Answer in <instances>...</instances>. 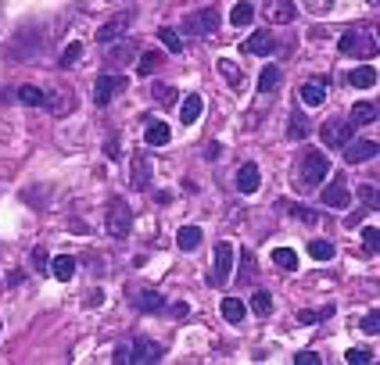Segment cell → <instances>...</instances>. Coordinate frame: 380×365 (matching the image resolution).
<instances>
[{"label": "cell", "instance_id": "obj_26", "mask_svg": "<svg viewBox=\"0 0 380 365\" xmlns=\"http://www.w3.org/2000/svg\"><path fill=\"white\" fill-rule=\"evenodd\" d=\"M158 39H162V47L169 54H183V36L176 29H158Z\"/></svg>", "mask_w": 380, "mask_h": 365}, {"label": "cell", "instance_id": "obj_32", "mask_svg": "<svg viewBox=\"0 0 380 365\" xmlns=\"http://www.w3.org/2000/svg\"><path fill=\"white\" fill-rule=\"evenodd\" d=\"M363 254H380V229H373V226H366L363 229Z\"/></svg>", "mask_w": 380, "mask_h": 365}, {"label": "cell", "instance_id": "obj_27", "mask_svg": "<svg viewBox=\"0 0 380 365\" xmlns=\"http://www.w3.org/2000/svg\"><path fill=\"white\" fill-rule=\"evenodd\" d=\"M277 86H280V69H277V64H269V69H262V75H259V90L273 94Z\"/></svg>", "mask_w": 380, "mask_h": 365}, {"label": "cell", "instance_id": "obj_44", "mask_svg": "<svg viewBox=\"0 0 380 365\" xmlns=\"http://www.w3.org/2000/svg\"><path fill=\"white\" fill-rule=\"evenodd\" d=\"M323 358L320 355H316V351H298V355H294V365H320Z\"/></svg>", "mask_w": 380, "mask_h": 365}, {"label": "cell", "instance_id": "obj_19", "mask_svg": "<svg viewBox=\"0 0 380 365\" xmlns=\"http://www.w3.org/2000/svg\"><path fill=\"white\" fill-rule=\"evenodd\" d=\"M15 97L22 100V104H29V107H47V94L40 90V86H29V82H26V86H18Z\"/></svg>", "mask_w": 380, "mask_h": 365}, {"label": "cell", "instance_id": "obj_5", "mask_svg": "<svg viewBox=\"0 0 380 365\" xmlns=\"http://www.w3.org/2000/svg\"><path fill=\"white\" fill-rule=\"evenodd\" d=\"M230 269H234V244L219 240V244H216L212 272H208V287H226V283H230Z\"/></svg>", "mask_w": 380, "mask_h": 365}, {"label": "cell", "instance_id": "obj_33", "mask_svg": "<svg viewBox=\"0 0 380 365\" xmlns=\"http://www.w3.org/2000/svg\"><path fill=\"white\" fill-rule=\"evenodd\" d=\"M373 118H377V107H373V104L359 100V104L352 107V122H355V125H366V122H373Z\"/></svg>", "mask_w": 380, "mask_h": 365}, {"label": "cell", "instance_id": "obj_43", "mask_svg": "<svg viewBox=\"0 0 380 365\" xmlns=\"http://www.w3.org/2000/svg\"><path fill=\"white\" fill-rule=\"evenodd\" d=\"M47 104H51V112H54V115H65V112H69V107H72V100H69V94H58V100H51V97H47Z\"/></svg>", "mask_w": 380, "mask_h": 365}, {"label": "cell", "instance_id": "obj_7", "mask_svg": "<svg viewBox=\"0 0 380 365\" xmlns=\"http://www.w3.org/2000/svg\"><path fill=\"white\" fill-rule=\"evenodd\" d=\"M352 133H355V122H341V118H327L320 125V136L327 147H345L352 140Z\"/></svg>", "mask_w": 380, "mask_h": 365}, {"label": "cell", "instance_id": "obj_9", "mask_svg": "<svg viewBox=\"0 0 380 365\" xmlns=\"http://www.w3.org/2000/svg\"><path fill=\"white\" fill-rule=\"evenodd\" d=\"M377 154H380V143L377 140H348L345 143V161L348 165H363V161H370Z\"/></svg>", "mask_w": 380, "mask_h": 365}, {"label": "cell", "instance_id": "obj_23", "mask_svg": "<svg viewBox=\"0 0 380 365\" xmlns=\"http://www.w3.org/2000/svg\"><path fill=\"white\" fill-rule=\"evenodd\" d=\"M158 69H162V51H144L137 72H140V75H155Z\"/></svg>", "mask_w": 380, "mask_h": 365}, {"label": "cell", "instance_id": "obj_21", "mask_svg": "<svg viewBox=\"0 0 380 365\" xmlns=\"http://www.w3.org/2000/svg\"><path fill=\"white\" fill-rule=\"evenodd\" d=\"M51 272H54V279H61V283H69V279L76 276V258H72V254H61V258H54V262H51Z\"/></svg>", "mask_w": 380, "mask_h": 365}, {"label": "cell", "instance_id": "obj_24", "mask_svg": "<svg viewBox=\"0 0 380 365\" xmlns=\"http://www.w3.org/2000/svg\"><path fill=\"white\" fill-rule=\"evenodd\" d=\"M309 129H312V122H309L302 112H294V115H291V125H287V136H291V140H305Z\"/></svg>", "mask_w": 380, "mask_h": 365}, {"label": "cell", "instance_id": "obj_45", "mask_svg": "<svg viewBox=\"0 0 380 365\" xmlns=\"http://www.w3.org/2000/svg\"><path fill=\"white\" fill-rule=\"evenodd\" d=\"M104 154H108L112 161H119L122 154H119V136H108V143H104Z\"/></svg>", "mask_w": 380, "mask_h": 365}, {"label": "cell", "instance_id": "obj_4", "mask_svg": "<svg viewBox=\"0 0 380 365\" xmlns=\"http://www.w3.org/2000/svg\"><path fill=\"white\" fill-rule=\"evenodd\" d=\"M133 18H137V11L130 8V11H119V15H112L104 26L97 29V43L101 47H108V43H119V39H126V33H130V26H133Z\"/></svg>", "mask_w": 380, "mask_h": 365}, {"label": "cell", "instance_id": "obj_29", "mask_svg": "<svg viewBox=\"0 0 380 365\" xmlns=\"http://www.w3.org/2000/svg\"><path fill=\"white\" fill-rule=\"evenodd\" d=\"M151 97L162 104V107H173L176 100H180V94L173 90V86H165V82H155V90H151Z\"/></svg>", "mask_w": 380, "mask_h": 365}, {"label": "cell", "instance_id": "obj_14", "mask_svg": "<svg viewBox=\"0 0 380 365\" xmlns=\"http://www.w3.org/2000/svg\"><path fill=\"white\" fill-rule=\"evenodd\" d=\"M298 100L305 107H320L327 100V90H323V79H316V82H302L298 86Z\"/></svg>", "mask_w": 380, "mask_h": 365}, {"label": "cell", "instance_id": "obj_30", "mask_svg": "<svg viewBox=\"0 0 380 365\" xmlns=\"http://www.w3.org/2000/svg\"><path fill=\"white\" fill-rule=\"evenodd\" d=\"M273 265H280V269H298V254H294L291 247H277V251H273Z\"/></svg>", "mask_w": 380, "mask_h": 365}, {"label": "cell", "instance_id": "obj_17", "mask_svg": "<svg viewBox=\"0 0 380 365\" xmlns=\"http://www.w3.org/2000/svg\"><path fill=\"white\" fill-rule=\"evenodd\" d=\"M273 47H277V39H273L266 29H259V33H251L248 39H244V51L248 54H269Z\"/></svg>", "mask_w": 380, "mask_h": 365}, {"label": "cell", "instance_id": "obj_47", "mask_svg": "<svg viewBox=\"0 0 380 365\" xmlns=\"http://www.w3.org/2000/svg\"><path fill=\"white\" fill-rule=\"evenodd\" d=\"M112 362H115V365H130V348H115Z\"/></svg>", "mask_w": 380, "mask_h": 365}, {"label": "cell", "instance_id": "obj_18", "mask_svg": "<svg viewBox=\"0 0 380 365\" xmlns=\"http://www.w3.org/2000/svg\"><path fill=\"white\" fill-rule=\"evenodd\" d=\"M144 140L151 143V147H165L169 140H173V129H169L165 122H147V133H144Z\"/></svg>", "mask_w": 380, "mask_h": 365}, {"label": "cell", "instance_id": "obj_40", "mask_svg": "<svg viewBox=\"0 0 380 365\" xmlns=\"http://www.w3.org/2000/svg\"><path fill=\"white\" fill-rule=\"evenodd\" d=\"M359 330L363 333H380V308H373V312H366L363 319H359Z\"/></svg>", "mask_w": 380, "mask_h": 365}, {"label": "cell", "instance_id": "obj_12", "mask_svg": "<svg viewBox=\"0 0 380 365\" xmlns=\"http://www.w3.org/2000/svg\"><path fill=\"white\" fill-rule=\"evenodd\" d=\"M151 172H155L151 158H147V154H133V165H130V183H133V190H147V186H151Z\"/></svg>", "mask_w": 380, "mask_h": 365}, {"label": "cell", "instance_id": "obj_37", "mask_svg": "<svg viewBox=\"0 0 380 365\" xmlns=\"http://www.w3.org/2000/svg\"><path fill=\"white\" fill-rule=\"evenodd\" d=\"M359 201H363V208H373V211H377V208H380V190L363 183V186H359Z\"/></svg>", "mask_w": 380, "mask_h": 365}, {"label": "cell", "instance_id": "obj_28", "mask_svg": "<svg viewBox=\"0 0 380 365\" xmlns=\"http://www.w3.org/2000/svg\"><path fill=\"white\" fill-rule=\"evenodd\" d=\"M330 315H334V305H327V308H305V312H298V322H302V326H312V322H323Z\"/></svg>", "mask_w": 380, "mask_h": 365}, {"label": "cell", "instance_id": "obj_46", "mask_svg": "<svg viewBox=\"0 0 380 365\" xmlns=\"http://www.w3.org/2000/svg\"><path fill=\"white\" fill-rule=\"evenodd\" d=\"M33 262L40 265V272H47V251H44V247H36V251H33Z\"/></svg>", "mask_w": 380, "mask_h": 365}, {"label": "cell", "instance_id": "obj_16", "mask_svg": "<svg viewBox=\"0 0 380 365\" xmlns=\"http://www.w3.org/2000/svg\"><path fill=\"white\" fill-rule=\"evenodd\" d=\"M259 179H262V172H259V165H241V172H237V190L241 193H255L259 190Z\"/></svg>", "mask_w": 380, "mask_h": 365}, {"label": "cell", "instance_id": "obj_22", "mask_svg": "<svg viewBox=\"0 0 380 365\" xmlns=\"http://www.w3.org/2000/svg\"><path fill=\"white\" fill-rule=\"evenodd\" d=\"M201 112H205V100H201L198 94H190V97L183 100V107H180V118H183L187 125H194V122L201 118Z\"/></svg>", "mask_w": 380, "mask_h": 365}, {"label": "cell", "instance_id": "obj_20", "mask_svg": "<svg viewBox=\"0 0 380 365\" xmlns=\"http://www.w3.org/2000/svg\"><path fill=\"white\" fill-rule=\"evenodd\" d=\"M201 240H205V233H201L198 226H183V229L176 233L180 251H198V247H201Z\"/></svg>", "mask_w": 380, "mask_h": 365}, {"label": "cell", "instance_id": "obj_38", "mask_svg": "<svg viewBox=\"0 0 380 365\" xmlns=\"http://www.w3.org/2000/svg\"><path fill=\"white\" fill-rule=\"evenodd\" d=\"M216 69L223 72V79H226L230 86H241V69H237V64H234V61H226V57H223V61L216 64Z\"/></svg>", "mask_w": 380, "mask_h": 365}, {"label": "cell", "instance_id": "obj_6", "mask_svg": "<svg viewBox=\"0 0 380 365\" xmlns=\"http://www.w3.org/2000/svg\"><path fill=\"white\" fill-rule=\"evenodd\" d=\"M219 29V11L216 8H201V11H190L183 18V33L187 36H208Z\"/></svg>", "mask_w": 380, "mask_h": 365}, {"label": "cell", "instance_id": "obj_11", "mask_svg": "<svg viewBox=\"0 0 380 365\" xmlns=\"http://www.w3.org/2000/svg\"><path fill=\"white\" fill-rule=\"evenodd\" d=\"M162 344L158 340H133V348H130V362L137 365H151V362H162Z\"/></svg>", "mask_w": 380, "mask_h": 365}, {"label": "cell", "instance_id": "obj_1", "mask_svg": "<svg viewBox=\"0 0 380 365\" xmlns=\"http://www.w3.org/2000/svg\"><path fill=\"white\" fill-rule=\"evenodd\" d=\"M337 51L345 57H355V61H370L380 54V39L373 29H348L341 39H337Z\"/></svg>", "mask_w": 380, "mask_h": 365}, {"label": "cell", "instance_id": "obj_2", "mask_svg": "<svg viewBox=\"0 0 380 365\" xmlns=\"http://www.w3.org/2000/svg\"><path fill=\"white\" fill-rule=\"evenodd\" d=\"M330 172V161L327 154H320L316 147H305V158H302V168H298V186L302 190H316Z\"/></svg>", "mask_w": 380, "mask_h": 365}, {"label": "cell", "instance_id": "obj_41", "mask_svg": "<svg viewBox=\"0 0 380 365\" xmlns=\"http://www.w3.org/2000/svg\"><path fill=\"white\" fill-rule=\"evenodd\" d=\"M83 57V43H69L65 54H61V69H69V64H76Z\"/></svg>", "mask_w": 380, "mask_h": 365}, {"label": "cell", "instance_id": "obj_15", "mask_svg": "<svg viewBox=\"0 0 380 365\" xmlns=\"http://www.w3.org/2000/svg\"><path fill=\"white\" fill-rule=\"evenodd\" d=\"M269 18L277 26H291L298 18V8H294V0H269Z\"/></svg>", "mask_w": 380, "mask_h": 365}, {"label": "cell", "instance_id": "obj_25", "mask_svg": "<svg viewBox=\"0 0 380 365\" xmlns=\"http://www.w3.org/2000/svg\"><path fill=\"white\" fill-rule=\"evenodd\" d=\"M244 315H248V308H244L241 297H226V301H223V319H226V322H241Z\"/></svg>", "mask_w": 380, "mask_h": 365}, {"label": "cell", "instance_id": "obj_36", "mask_svg": "<svg viewBox=\"0 0 380 365\" xmlns=\"http://www.w3.org/2000/svg\"><path fill=\"white\" fill-rule=\"evenodd\" d=\"M373 82H377V72H373V69H366V64L352 72V86H359V90H370Z\"/></svg>", "mask_w": 380, "mask_h": 365}, {"label": "cell", "instance_id": "obj_42", "mask_svg": "<svg viewBox=\"0 0 380 365\" xmlns=\"http://www.w3.org/2000/svg\"><path fill=\"white\" fill-rule=\"evenodd\" d=\"M133 54H137V43H133V39H126L122 47H119V51L112 54V64H122V61H130Z\"/></svg>", "mask_w": 380, "mask_h": 365}, {"label": "cell", "instance_id": "obj_34", "mask_svg": "<svg viewBox=\"0 0 380 365\" xmlns=\"http://www.w3.org/2000/svg\"><path fill=\"white\" fill-rule=\"evenodd\" d=\"M251 312H255V315H269L273 312V297L266 294V290H259V294H251Z\"/></svg>", "mask_w": 380, "mask_h": 365}, {"label": "cell", "instance_id": "obj_39", "mask_svg": "<svg viewBox=\"0 0 380 365\" xmlns=\"http://www.w3.org/2000/svg\"><path fill=\"white\" fill-rule=\"evenodd\" d=\"M345 362L348 365H366V362H373V351L370 348H348L345 351Z\"/></svg>", "mask_w": 380, "mask_h": 365}, {"label": "cell", "instance_id": "obj_13", "mask_svg": "<svg viewBox=\"0 0 380 365\" xmlns=\"http://www.w3.org/2000/svg\"><path fill=\"white\" fill-rule=\"evenodd\" d=\"M130 301H133V308H140V312H162L165 308V297L158 290H133Z\"/></svg>", "mask_w": 380, "mask_h": 365}, {"label": "cell", "instance_id": "obj_49", "mask_svg": "<svg viewBox=\"0 0 380 365\" xmlns=\"http://www.w3.org/2000/svg\"><path fill=\"white\" fill-rule=\"evenodd\" d=\"M370 4H373V8H380V0H370Z\"/></svg>", "mask_w": 380, "mask_h": 365}, {"label": "cell", "instance_id": "obj_10", "mask_svg": "<svg viewBox=\"0 0 380 365\" xmlns=\"http://www.w3.org/2000/svg\"><path fill=\"white\" fill-rule=\"evenodd\" d=\"M348 201H352L348 179H345V176H334V183H330V186H323V204L341 211V208H348Z\"/></svg>", "mask_w": 380, "mask_h": 365}, {"label": "cell", "instance_id": "obj_3", "mask_svg": "<svg viewBox=\"0 0 380 365\" xmlns=\"http://www.w3.org/2000/svg\"><path fill=\"white\" fill-rule=\"evenodd\" d=\"M104 229H108V236H115V240L130 236V229H133V211H130V204H126L122 197H115V201L108 204V219H104Z\"/></svg>", "mask_w": 380, "mask_h": 365}, {"label": "cell", "instance_id": "obj_35", "mask_svg": "<svg viewBox=\"0 0 380 365\" xmlns=\"http://www.w3.org/2000/svg\"><path fill=\"white\" fill-rule=\"evenodd\" d=\"M251 18H255V8H251V4H248V0H241V4L234 8V15H230V21H234V26H237V29H241V26H248V21H251Z\"/></svg>", "mask_w": 380, "mask_h": 365}, {"label": "cell", "instance_id": "obj_31", "mask_svg": "<svg viewBox=\"0 0 380 365\" xmlns=\"http://www.w3.org/2000/svg\"><path fill=\"white\" fill-rule=\"evenodd\" d=\"M309 254L316 258V262H330V258H334V244L330 240H309Z\"/></svg>", "mask_w": 380, "mask_h": 365}, {"label": "cell", "instance_id": "obj_48", "mask_svg": "<svg viewBox=\"0 0 380 365\" xmlns=\"http://www.w3.org/2000/svg\"><path fill=\"white\" fill-rule=\"evenodd\" d=\"M219 154H223V147H219V143H212V147H208V154H205V158H208V161H216Z\"/></svg>", "mask_w": 380, "mask_h": 365}, {"label": "cell", "instance_id": "obj_8", "mask_svg": "<svg viewBox=\"0 0 380 365\" xmlns=\"http://www.w3.org/2000/svg\"><path fill=\"white\" fill-rule=\"evenodd\" d=\"M126 86H130V79H126V75H101L94 82V100L97 104H112L119 94H126Z\"/></svg>", "mask_w": 380, "mask_h": 365}]
</instances>
